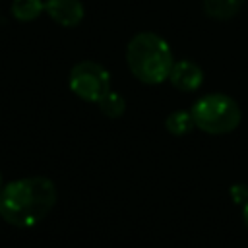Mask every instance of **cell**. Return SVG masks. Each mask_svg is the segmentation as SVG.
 Segmentation results:
<instances>
[{
	"label": "cell",
	"instance_id": "cell-1",
	"mask_svg": "<svg viewBox=\"0 0 248 248\" xmlns=\"http://www.w3.org/2000/svg\"><path fill=\"white\" fill-rule=\"evenodd\" d=\"M56 203V186L46 176H25L0 190V217L12 227L29 229L41 223Z\"/></svg>",
	"mask_w": 248,
	"mask_h": 248
},
{
	"label": "cell",
	"instance_id": "cell-12",
	"mask_svg": "<svg viewBox=\"0 0 248 248\" xmlns=\"http://www.w3.org/2000/svg\"><path fill=\"white\" fill-rule=\"evenodd\" d=\"M2 186H4V184H2V172H0V190H2Z\"/></svg>",
	"mask_w": 248,
	"mask_h": 248
},
{
	"label": "cell",
	"instance_id": "cell-6",
	"mask_svg": "<svg viewBox=\"0 0 248 248\" xmlns=\"http://www.w3.org/2000/svg\"><path fill=\"white\" fill-rule=\"evenodd\" d=\"M169 79L180 91H196L203 83V72L192 60H178L172 64Z\"/></svg>",
	"mask_w": 248,
	"mask_h": 248
},
{
	"label": "cell",
	"instance_id": "cell-4",
	"mask_svg": "<svg viewBox=\"0 0 248 248\" xmlns=\"http://www.w3.org/2000/svg\"><path fill=\"white\" fill-rule=\"evenodd\" d=\"M68 85L79 99L87 103H99L110 91V74L105 66L93 60H83L70 70Z\"/></svg>",
	"mask_w": 248,
	"mask_h": 248
},
{
	"label": "cell",
	"instance_id": "cell-5",
	"mask_svg": "<svg viewBox=\"0 0 248 248\" xmlns=\"http://www.w3.org/2000/svg\"><path fill=\"white\" fill-rule=\"evenodd\" d=\"M45 12L62 27H76L85 16L81 0H45Z\"/></svg>",
	"mask_w": 248,
	"mask_h": 248
},
{
	"label": "cell",
	"instance_id": "cell-3",
	"mask_svg": "<svg viewBox=\"0 0 248 248\" xmlns=\"http://www.w3.org/2000/svg\"><path fill=\"white\" fill-rule=\"evenodd\" d=\"M190 110H192L196 128H200L202 132L211 134V136L229 134L242 120L238 103L225 93L203 95L192 105Z\"/></svg>",
	"mask_w": 248,
	"mask_h": 248
},
{
	"label": "cell",
	"instance_id": "cell-7",
	"mask_svg": "<svg viewBox=\"0 0 248 248\" xmlns=\"http://www.w3.org/2000/svg\"><path fill=\"white\" fill-rule=\"evenodd\" d=\"M194 126L196 122H194L192 110H172L165 120V128L172 136H186L194 130Z\"/></svg>",
	"mask_w": 248,
	"mask_h": 248
},
{
	"label": "cell",
	"instance_id": "cell-10",
	"mask_svg": "<svg viewBox=\"0 0 248 248\" xmlns=\"http://www.w3.org/2000/svg\"><path fill=\"white\" fill-rule=\"evenodd\" d=\"M97 105H99V110L108 118H120L126 110V99L118 91H112V89Z\"/></svg>",
	"mask_w": 248,
	"mask_h": 248
},
{
	"label": "cell",
	"instance_id": "cell-11",
	"mask_svg": "<svg viewBox=\"0 0 248 248\" xmlns=\"http://www.w3.org/2000/svg\"><path fill=\"white\" fill-rule=\"evenodd\" d=\"M242 221H244V225L248 229V200L244 202V207H242Z\"/></svg>",
	"mask_w": 248,
	"mask_h": 248
},
{
	"label": "cell",
	"instance_id": "cell-9",
	"mask_svg": "<svg viewBox=\"0 0 248 248\" xmlns=\"http://www.w3.org/2000/svg\"><path fill=\"white\" fill-rule=\"evenodd\" d=\"M45 10L43 0H14L12 2V14L19 21H33L35 17L41 16Z\"/></svg>",
	"mask_w": 248,
	"mask_h": 248
},
{
	"label": "cell",
	"instance_id": "cell-2",
	"mask_svg": "<svg viewBox=\"0 0 248 248\" xmlns=\"http://www.w3.org/2000/svg\"><path fill=\"white\" fill-rule=\"evenodd\" d=\"M126 62L130 72L141 83L157 85L169 79L174 56L169 43L161 35L143 31L130 39L126 46Z\"/></svg>",
	"mask_w": 248,
	"mask_h": 248
},
{
	"label": "cell",
	"instance_id": "cell-8",
	"mask_svg": "<svg viewBox=\"0 0 248 248\" xmlns=\"http://www.w3.org/2000/svg\"><path fill=\"white\" fill-rule=\"evenodd\" d=\"M242 4L244 0H203V10L215 19H229L240 10Z\"/></svg>",
	"mask_w": 248,
	"mask_h": 248
}]
</instances>
